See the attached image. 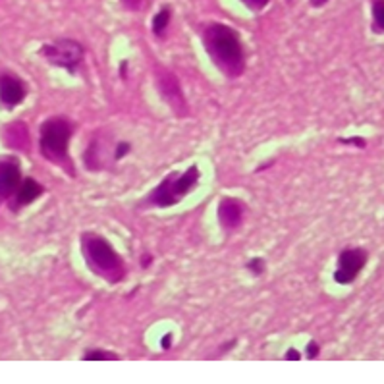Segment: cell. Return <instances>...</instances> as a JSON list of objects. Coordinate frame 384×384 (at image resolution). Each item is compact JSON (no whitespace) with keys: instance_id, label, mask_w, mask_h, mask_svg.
<instances>
[{"instance_id":"10","label":"cell","mask_w":384,"mask_h":384,"mask_svg":"<svg viewBox=\"0 0 384 384\" xmlns=\"http://www.w3.org/2000/svg\"><path fill=\"white\" fill-rule=\"evenodd\" d=\"M217 214H219V224L224 228L226 232H234L244 222V201L236 197H222L219 203V209H217Z\"/></svg>"},{"instance_id":"25","label":"cell","mask_w":384,"mask_h":384,"mask_svg":"<svg viewBox=\"0 0 384 384\" xmlns=\"http://www.w3.org/2000/svg\"><path fill=\"white\" fill-rule=\"evenodd\" d=\"M309 4H311L313 8H323L325 4H328V0H309Z\"/></svg>"},{"instance_id":"9","label":"cell","mask_w":384,"mask_h":384,"mask_svg":"<svg viewBox=\"0 0 384 384\" xmlns=\"http://www.w3.org/2000/svg\"><path fill=\"white\" fill-rule=\"evenodd\" d=\"M21 165L16 157L0 159V201L16 195L21 184Z\"/></svg>"},{"instance_id":"1","label":"cell","mask_w":384,"mask_h":384,"mask_svg":"<svg viewBox=\"0 0 384 384\" xmlns=\"http://www.w3.org/2000/svg\"><path fill=\"white\" fill-rule=\"evenodd\" d=\"M201 43L205 53L222 76L228 80H238L245 72L244 41L232 26L212 21L201 29Z\"/></svg>"},{"instance_id":"7","label":"cell","mask_w":384,"mask_h":384,"mask_svg":"<svg viewBox=\"0 0 384 384\" xmlns=\"http://www.w3.org/2000/svg\"><path fill=\"white\" fill-rule=\"evenodd\" d=\"M367 261H369V253L365 251L363 247H348L338 255L336 271L332 274V279L340 286L353 284L359 272L367 265Z\"/></svg>"},{"instance_id":"24","label":"cell","mask_w":384,"mask_h":384,"mask_svg":"<svg viewBox=\"0 0 384 384\" xmlns=\"http://www.w3.org/2000/svg\"><path fill=\"white\" fill-rule=\"evenodd\" d=\"M152 263V255L151 253H143L141 255V269H149Z\"/></svg>"},{"instance_id":"27","label":"cell","mask_w":384,"mask_h":384,"mask_svg":"<svg viewBox=\"0 0 384 384\" xmlns=\"http://www.w3.org/2000/svg\"><path fill=\"white\" fill-rule=\"evenodd\" d=\"M234 346H236V340H230V342H228V344L222 346V348H220V351H224V353H226V351H228V350H232Z\"/></svg>"},{"instance_id":"21","label":"cell","mask_w":384,"mask_h":384,"mask_svg":"<svg viewBox=\"0 0 384 384\" xmlns=\"http://www.w3.org/2000/svg\"><path fill=\"white\" fill-rule=\"evenodd\" d=\"M120 2H122V6L126 8V10H132V12L143 6V0H120Z\"/></svg>"},{"instance_id":"20","label":"cell","mask_w":384,"mask_h":384,"mask_svg":"<svg viewBox=\"0 0 384 384\" xmlns=\"http://www.w3.org/2000/svg\"><path fill=\"white\" fill-rule=\"evenodd\" d=\"M318 353H321V346L317 344V340H309L305 346V356L309 359H315L318 358Z\"/></svg>"},{"instance_id":"2","label":"cell","mask_w":384,"mask_h":384,"mask_svg":"<svg viewBox=\"0 0 384 384\" xmlns=\"http://www.w3.org/2000/svg\"><path fill=\"white\" fill-rule=\"evenodd\" d=\"M81 255L89 271L108 284H118L126 279V263L113 244L95 232H83L80 238Z\"/></svg>"},{"instance_id":"23","label":"cell","mask_w":384,"mask_h":384,"mask_svg":"<svg viewBox=\"0 0 384 384\" xmlns=\"http://www.w3.org/2000/svg\"><path fill=\"white\" fill-rule=\"evenodd\" d=\"M172 338H174L172 332H166L165 336H162V340H160V346H162V350H170V348H172Z\"/></svg>"},{"instance_id":"17","label":"cell","mask_w":384,"mask_h":384,"mask_svg":"<svg viewBox=\"0 0 384 384\" xmlns=\"http://www.w3.org/2000/svg\"><path fill=\"white\" fill-rule=\"evenodd\" d=\"M130 151H132V145H130L128 141H118V143H116V149H114L113 159L118 162V160L124 159Z\"/></svg>"},{"instance_id":"8","label":"cell","mask_w":384,"mask_h":384,"mask_svg":"<svg viewBox=\"0 0 384 384\" xmlns=\"http://www.w3.org/2000/svg\"><path fill=\"white\" fill-rule=\"evenodd\" d=\"M27 97V85L16 73H0V106L4 110H12L21 105Z\"/></svg>"},{"instance_id":"15","label":"cell","mask_w":384,"mask_h":384,"mask_svg":"<svg viewBox=\"0 0 384 384\" xmlns=\"http://www.w3.org/2000/svg\"><path fill=\"white\" fill-rule=\"evenodd\" d=\"M81 359H85V361H116L120 358L118 353L108 350H87Z\"/></svg>"},{"instance_id":"14","label":"cell","mask_w":384,"mask_h":384,"mask_svg":"<svg viewBox=\"0 0 384 384\" xmlns=\"http://www.w3.org/2000/svg\"><path fill=\"white\" fill-rule=\"evenodd\" d=\"M371 27L375 33H384V0L371 2Z\"/></svg>"},{"instance_id":"12","label":"cell","mask_w":384,"mask_h":384,"mask_svg":"<svg viewBox=\"0 0 384 384\" xmlns=\"http://www.w3.org/2000/svg\"><path fill=\"white\" fill-rule=\"evenodd\" d=\"M43 193H45V190H43V186H41L37 180L24 178L21 180L20 187H18V192H16V195H14L16 199H14L12 209L14 211H18V209H21V207L31 205V203L37 201Z\"/></svg>"},{"instance_id":"11","label":"cell","mask_w":384,"mask_h":384,"mask_svg":"<svg viewBox=\"0 0 384 384\" xmlns=\"http://www.w3.org/2000/svg\"><path fill=\"white\" fill-rule=\"evenodd\" d=\"M2 140H4V145L14 151H27L29 149V130H27L26 122L16 120L12 124H8L2 130Z\"/></svg>"},{"instance_id":"13","label":"cell","mask_w":384,"mask_h":384,"mask_svg":"<svg viewBox=\"0 0 384 384\" xmlns=\"http://www.w3.org/2000/svg\"><path fill=\"white\" fill-rule=\"evenodd\" d=\"M170 20H172V8L170 6H162L159 12L152 16V33L157 35V37H162L165 31L170 26Z\"/></svg>"},{"instance_id":"19","label":"cell","mask_w":384,"mask_h":384,"mask_svg":"<svg viewBox=\"0 0 384 384\" xmlns=\"http://www.w3.org/2000/svg\"><path fill=\"white\" fill-rule=\"evenodd\" d=\"M239 2H242L247 10H251V12H259V10H263V8L269 6V2H271V0H239Z\"/></svg>"},{"instance_id":"4","label":"cell","mask_w":384,"mask_h":384,"mask_svg":"<svg viewBox=\"0 0 384 384\" xmlns=\"http://www.w3.org/2000/svg\"><path fill=\"white\" fill-rule=\"evenodd\" d=\"M72 120L64 118V116H51L43 124H41L39 132V147L41 155L54 165H60L66 168L68 174L73 176V166L68 155V147H70V140L73 135Z\"/></svg>"},{"instance_id":"26","label":"cell","mask_w":384,"mask_h":384,"mask_svg":"<svg viewBox=\"0 0 384 384\" xmlns=\"http://www.w3.org/2000/svg\"><path fill=\"white\" fill-rule=\"evenodd\" d=\"M126 70H128V60H122V64H120V76L126 80Z\"/></svg>"},{"instance_id":"16","label":"cell","mask_w":384,"mask_h":384,"mask_svg":"<svg viewBox=\"0 0 384 384\" xmlns=\"http://www.w3.org/2000/svg\"><path fill=\"white\" fill-rule=\"evenodd\" d=\"M245 269L251 272L253 276H263L266 271V263L263 257H253L247 261V265H245Z\"/></svg>"},{"instance_id":"3","label":"cell","mask_w":384,"mask_h":384,"mask_svg":"<svg viewBox=\"0 0 384 384\" xmlns=\"http://www.w3.org/2000/svg\"><path fill=\"white\" fill-rule=\"evenodd\" d=\"M199 180H201V170L195 165L190 166L182 174L170 172L141 201L140 209H168V207L178 205L182 203V199L197 187Z\"/></svg>"},{"instance_id":"6","label":"cell","mask_w":384,"mask_h":384,"mask_svg":"<svg viewBox=\"0 0 384 384\" xmlns=\"http://www.w3.org/2000/svg\"><path fill=\"white\" fill-rule=\"evenodd\" d=\"M155 81H157L160 99L170 106V110L176 116H187L190 114V106H187V100L184 97V91H182L178 78L170 70H166V68H157L155 70Z\"/></svg>"},{"instance_id":"22","label":"cell","mask_w":384,"mask_h":384,"mask_svg":"<svg viewBox=\"0 0 384 384\" xmlns=\"http://www.w3.org/2000/svg\"><path fill=\"white\" fill-rule=\"evenodd\" d=\"M288 361H299L301 359V351L296 350V348H290V350L286 351V356H284Z\"/></svg>"},{"instance_id":"18","label":"cell","mask_w":384,"mask_h":384,"mask_svg":"<svg viewBox=\"0 0 384 384\" xmlns=\"http://www.w3.org/2000/svg\"><path fill=\"white\" fill-rule=\"evenodd\" d=\"M340 143L342 145H353L358 147V149H365L367 147V141H365V137H361V135H351V137H340Z\"/></svg>"},{"instance_id":"5","label":"cell","mask_w":384,"mask_h":384,"mask_svg":"<svg viewBox=\"0 0 384 384\" xmlns=\"http://www.w3.org/2000/svg\"><path fill=\"white\" fill-rule=\"evenodd\" d=\"M41 56H45L48 60V64H53L56 68H62L70 73L78 72L81 60L85 56V48L81 43L73 39H58L48 45H43L39 51Z\"/></svg>"}]
</instances>
